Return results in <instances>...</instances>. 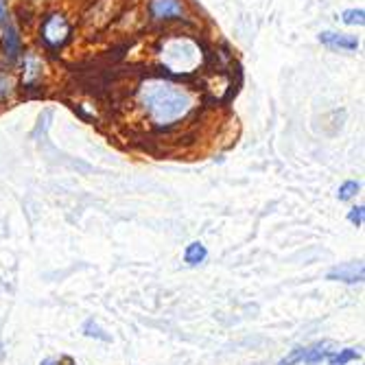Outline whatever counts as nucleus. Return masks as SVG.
<instances>
[{
    "label": "nucleus",
    "mask_w": 365,
    "mask_h": 365,
    "mask_svg": "<svg viewBox=\"0 0 365 365\" xmlns=\"http://www.w3.org/2000/svg\"><path fill=\"white\" fill-rule=\"evenodd\" d=\"M138 106L153 127L167 129L192 112L195 94L167 79H149L138 88Z\"/></svg>",
    "instance_id": "f257e3e1"
},
{
    "label": "nucleus",
    "mask_w": 365,
    "mask_h": 365,
    "mask_svg": "<svg viewBox=\"0 0 365 365\" xmlns=\"http://www.w3.org/2000/svg\"><path fill=\"white\" fill-rule=\"evenodd\" d=\"M42 40L51 46V48H61L66 42L71 40V33H73V26L71 22L66 20L61 14H48L42 22Z\"/></svg>",
    "instance_id": "f03ea898"
},
{
    "label": "nucleus",
    "mask_w": 365,
    "mask_h": 365,
    "mask_svg": "<svg viewBox=\"0 0 365 365\" xmlns=\"http://www.w3.org/2000/svg\"><path fill=\"white\" fill-rule=\"evenodd\" d=\"M149 16L155 22L182 20L186 16V7L182 5V0H151V3H149Z\"/></svg>",
    "instance_id": "7ed1b4c3"
},
{
    "label": "nucleus",
    "mask_w": 365,
    "mask_h": 365,
    "mask_svg": "<svg viewBox=\"0 0 365 365\" xmlns=\"http://www.w3.org/2000/svg\"><path fill=\"white\" fill-rule=\"evenodd\" d=\"M365 269H363V262H348V264H339V267H333L328 272V280H341L348 284H356L363 282Z\"/></svg>",
    "instance_id": "20e7f679"
},
{
    "label": "nucleus",
    "mask_w": 365,
    "mask_h": 365,
    "mask_svg": "<svg viewBox=\"0 0 365 365\" xmlns=\"http://www.w3.org/2000/svg\"><path fill=\"white\" fill-rule=\"evenodd\" d=\"M22 53V38H20V33L14 24H7L5 22V29H3V55L9 63L18 61Z\"/></svg>",
    "instance_id": "39448f33"
},
{
    "label": "nucleus",
    "mask_w": 365,
    "mask_h": 365,
    "mask_svg": "<svg viewBox=\"0 0 365 365\" xmlns=\"http://www.w3.org/2000/svg\"><path fill=\"white\" fill-rule=\"evenodd\" d=\"M322 44L330 46V48H341V51H356L359 48V40L352 36H344V33H333L326 31L319 36Z\"/></svg>",
    "instance_id": "423d86ee"
},
{
    "label": "nucleus",
    "mask_w": 365,
    "mask_h": 365,
    "mask_svg": "<svg viewBox=\"0 0 365 365\" xmlns=\"http://www.w3.org/2000/svg\"><path fill=\"white\" fill-rule=\"evenodd\" d=\"M328 354H330V344L324 341V344H315L313 348H307L302 361H304L307 365H319L322 361L328 359Z\"/></svg>",
    "instance_id": "0eeeda50"
},
{
    "label": "nucleus",
    "mask_w": 365,
    "mask_h": 365,
    "mask_svg": "<svg viewBox=\"0 0 365 365\" xmlns=\"http://www.w3.org/2000/svg\"><path fill=\"white\" fill-rule=\"evenodd\" d=\"M42 79V63L36 59V57H29L26 59V73H24V86L31 88V86H36L38 81Z\"/></svg>",
    "instance_id": "6e6552de"
},
{
    "label": "nucleus",
    "mask_w": 365,
    "mask_h": 365,
    "mask_svg": "<svg viewBox=\"0 0 365 365\" xmlns=\"http://www.w3.org/2000/svg\"><path fill=\"white\" fill-rule=\"evenodd\" d=\"M208 258V250L199 243V241H195V243H190L188 247H186V252H184V260L188 262V264H199V262H204Z\"/></svg>",
    "instance_id": "1a4fd4ad"
},
{
    "label": "nucleus",
    "mask_w": 365,
    "mask_h": 365,
    "mask_svg": "<svg viewBox=\"0 0 365 365\" xmlns=\"http://www.w3.org/2000/svg\"><path fill=\"white\" fill-rule=\"evenodd\" d=\"M83 335H86V337H92V339H101V341H106V344L112 341V337L106 333V330H103L101 326L94 324V319H86V324H83Z\"/></svg>",
    "instance_id": "9d476101"
},
{
    "label": "nucleus",
    "mask_w": 365,
    "mask_h": 365,
    "mask_svg": "<svg viewBox=\"0 0 365 365\" xmlns=\"http://www.w3.org/2000/svg\"><path fill=\"white\" fill-rule=\"evenodd\" d=\"M361 359V354L352 348H346V350H339L337 354H328V365H348L350 361H356Z\"/></svg>",
    "instance_id": "9b49d317"
},
{
    "label": "nucleus",
    "mask_w": 365,
    "mask_h": 365,
    "mask_svg": "<svg viewBox=\"0 0 365 365\" xmlns=\"http://www.w3.org/2000/svg\"><path fill=\"white\" fill-rule=\"evenodd\" d=\"M14 90H16V83H14L11 75L0 71V103H7L14 96Z\"/></svg>",
    "instance_id": "f8f14e48"
},
{
    "label": "nucleus",
    "mask_w": 365,
    "mask_h": 365,
    "mask_svg": "<svg viewBox=\"0 0 365 365\" xmlns=\"http://www.w3.org/2000/svg\"><path fill=\"white\" fill-rule=\"evenodd\" d=\"M341 18H344V22L346 24H356V26H363L365 24V11L363 9H348V11H344L341 14Z\"/></svg>",
    "instance_id": "ddd939ff"
},
{
    "label": "nucleus",
    "mask_w": 365,
    "mask_h": 365,
    "mask_svg": "<svg viewBox=\"0 0 365 365\" xmlns=\"http://www.w3.org/2000/svg\"><path fill=\"white\" fill-rule=\"evenodd\" d=\"M361 190V186H359V182H346L341 188H339V199H341V202H348V199H352L356 192Z\"/></svg>",
    "instance_id": "4468645a"
},
{
    "label": "nucleus",
    "mask_w": 365,
    "mask_h": 365,
    "mask_svg": "<svg viewBox=\"0 0 365 365\" xmlns=\"http://www.w3.org/2000/svg\"><path fill=\"white\" fill-rule=\"evenodd\" d=\"M304 350L307 348H295V350H291V354L284 356L282 361H278L276 365H295V363H300L304 359Z\"/></svg>",
    "instance_id": "2eb2a0df"
},
{
    "label": "nucleus",
    "mask_w": 365,
    "mask_h": 365,
    "mask_svg": "<svg viewBox=\"0 0 365 365\" xmlns=\"http://www.w3.org/2000/svg\"><path fill=\"white\" fill-rule=\"evenodd\" d=\"M363 217H365V208H363V206H356V208H352V210L348 212V221H350L352 225H356V227L363 225Z\"/></svg>",
    "instance_id": "dca6fc26"
},
{
    "label": "nucleus",
    "mask_w": 365,
    "mask_h": 365,
    "mask_svg": "<svg viewBox=\"0 0 365 365\" xmlns=\"http://www.w3.org/2000/svg\"><path fill=\"white\" fill-rule=\"evenodd\" d=\"M40 365H77L71 356H61V359H44Z\"/></svg>",
    "instance_id": "f3484780"
},
{
    "label": "nucleus",
    "mask_w": 365,
    "mask_h": 365,
    "mask_svg": "<svg viewBox=\"0 0 365 365\" xmlns=\"http://www.w3.org/2000/svg\"><path fill=\"white\" fill-rule=\"evenodd\" d=\"M7 20V5H5V0H0V22H5Z\"/></svg>",
    "instance_id": "a211bd4d"
},
{
    "label": "nucleus",
    "mask_w": 365,
    "mask_h": 365,
    "mask_svg": "<svg viewBox=\"0 0 365 365\" xmlns=\"http://www.w3.org/2000/svg\"><path fill=\"white\" fill-rule=\"evenodd\" d=\"M0 354H3V341H0Z\"/></svg>",
    "instance_id": "6ab92c4d"
}]
</instances>
